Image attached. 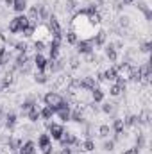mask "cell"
Returning a JSON list of instances; mask_svg holds the SVG:
<instances>
[{"instance_id": "cell-45", "label": "cell", "mask_w": 152, "mask_h": 154, "mask_svg": "<svg viewBox=\"0 0 152 154\" xmlns=\"http://www.w3.org/2000/svg\"><path fill=\"white\" fill-rule=\"evenodd\" d=\"M95 81H99V82H104V74H102V72H99V74H97V79H95Z\"/></svg>"}, {"instance_id": "cell-29", "label": "cell", "mask_w": 152, "mask_h": 154, "mask_svg": "<svg viewBox=\"0 0 152 154\" xmlns=\"http://www.w3.org/2000/svg\"><path fill=\"white\" fill-rule=\"evenodd\" d=\"M9 32H13V34H18V32H20V27H18V22H16V18L9 20Z\"/></svg>"}, {"instance_id": "cell-43", "label": "cell", "mask_w": 152, "mask_h": 154, "mask_svg": "<svg viewBox=\"0 0 152 154\" xmlns=\"http://www.w3.org/2000/svg\"><path fill=\"white\" fill-rule=\"evenodd\" d=\"M141 50H143L145 54H149V52H150V43H149V41H147V43H143V47H141Z\"/></svg>"}, {"instance_id": "cell-30", "label": "cell", "mask_w": 152, "mask_h": 154, "mask_svg": "<svg viewBox=\"0 0 152 154\" xmlns=\"http://www.w3.org/2000/svg\"><path fill=\"white\" fill-rule=\"evenodd\" d=\"M99 134H100L102 138H108V136L111 134V127H109V125H106V124H104V125H100V127H99Z\"/></svg>"}, {"instance_id": "cell-5", "label": "cell", "mask_w": 152, "mask_h": 154, "mask_svg": "<svg viewBox=\"0 0 152 154\" xmlns=\"http://www.w3.org/2000/svg\"><path fill=\"white\" fill-rule=\"evenodd\" d=\"M77 86H79L81 90H88V91H91V90L97 86V81H95V77H82L81 81H77Z\"/></svg>"}, {"instance_id": "cell-11", "label": "cell", "mask_w": 152, "mask_h": 154, "mask_svg": "<svg viewBox=\"0 0 152 154\" xmlns=\"http://www.w3.org/2000/svg\"><path fill=\"white\" fill-rule=\"evenodd\" d=\"M56 115V111L50 108V106H45L43 109H39V116L43 118V120H52V116Z\"/></svg>"}, {"instance_id": "cell-36", "label": "cell", "mask_w": 152, "mask_h": 154, "mask_svg": "<svg viewBox=\"0 0 152 154\" xmlns=\"http://www.w3.org/2000/svg\"><path fill=\"white\" fill-rule=\"evenodd\" d=\"M102 111L111 115V113L114 111V104H109V102H108V104H104V106H102Z\"/></svg>"}, {"instance_id": "cell-42", "label": "cell", "mask_w": 152, "mask_h": 154, "mask_svg": "<svg viewBox=\"0 0 152 154\" xmlns=\"http://www.w3.org/2000/svg\"><path fill=\"white\" fill-rule=\"evenodd\" d=\"M70 66H72V68H79V59H77V57H72V59H70Z\"/></svg>"}, {"instance_id": "cell-17", "label": "cell", "mask_w": 152, "mask_h": 154, "mask_svg": "<svg viewBox=\"0 0 152 154\" xmlns=\"http://www.w3.org/2000/svg\"><path fill=\"white\" fill-rule=\"evenodd\" d=\"M13 9L16 11V13H23L25 9H27V0H14V4H13Z\"/></svg>"}, {"instance_id": "cell-1", "label": "cell", "mask_w": 152, "mask_h": 154, "mask_svg": "<svg viewBox=\"0 0 152 154\" xmlns=\"http://www.w3.org/2000/svg\"><path fill=\"white\" fill-rule=\"evenodd\" d=\"M43 99H45V104H47V106H50L54 111H57V109L61 108V104L65 102V99H63L59 93H56V91H48Z\"/></svg>"}, {"instance_id": "cell-46", "label": "cell", "mask_w": 152, "mask_h": 154, "mask_svg": "<svg viewBox=\"0 0 152 154\" xmlns=\"http://www.w3.org/2000/svg\"><path fill=\"white\" fill-rule=\"evenodd\" d=\"M5 4H7V5H11V7H13V4H14V0H5Z\"/></svg>"}, {"instance_id": "cell-25", "label": "cell", "mask_w": 152, "mask_h": 154, "mask_svg": "<svg viewBox=\"0 0 152 154\" xmlns=\"http://www.w3.org/2000/svg\"><path fill=\"white\" fill-rule=\"evenodd\" d=\"M22 143H23V142H22V140H18V138H11V140H9V143H7V145H9V151H18V149H20V145H22Z\"/></svg>"}, {"instance_id": "cell-35", "label": "cell", "mask_w": 152, "mask_h": 154, "mask_svg": "<svg viewBox=\"0 0 152 154\" xmlns=\"http://www.w3.org/2000/svg\"><path fill=\"white\" fill-rule=\"evenodd\" d=\"M34 48H36V54H41V52L45 50V43H43L41 39H38V41L34 43Z\"/></svg>"}, {"instance_id": "cell-28", "label": "cell", "mask_w": 152, "mask_h": 154, "mask_svg": "<svg viewBox=\"0 0 152 154\" xmlns=\"http://www.w3.org/2000/svg\"><path fill=\"white\" fill-rule=\"evenodd\" d=\"M27 118H29L31 122H38L39 118H41V116H39V109H38V108H34V109H31V111L27 113Z\"/></svg>"}, {"instance_id": "cell-10", "label": "cell", "mask_w": 152, "mask_h": 154, "mask_svg": "<svg viewBox=\"0 0 152 154\" xmlns=\"http://www.w3.org/2000/svg\"><path fill=\"white\" fill-rule=\"evenodd\" d=\"M91 43H95V47H102V45L106 43V31H99V32L93 36Z\"/></svg>"}, {"instance_id": "cell-12", "label": "cell", "mask_w": 152, "mask_h": 154, "mask_svg": "<svg viewBox=\"0 0 152 154\" xmlns=\"http://www.w3.org/2000/svg\"><path fill=\"white\" fill-rule=\"evenodd\" d=\"M91 99H93V102H102V100H104V91H102L99 86H95V88L91 90Z\"/></svg>"}, {"instance_id": "cell-13", "label": "cell", "mask_w": 152, "mask_h": 154, "mask_svg": "<svg viewBox=\"0 0 152 154\" xmlns=\"http://www.w3.org/2000/svg\"><path fill=\"white\" fill-rule=\"evenodd\" d=\"M106 56H108V59H109V61H116L118 52H116V48H114L113 43H109V45L106 47Z\"/></svg>"}, {"instance_id": "cell-47", "label": "cell", "mask_w": 152, "mask_h": 154, "mask_svg": "<svg viewBox=\"0 0 152 154\" xmlns=\"http://www.w3.org/2000/svg\"><path fill=\"white\" fill-rule=\"evenodd\" d=\"M132 2H134V0H123V5H125V4H132Z\"/></svg>"}, {"instance_id": "cell-37", "label": "cell", "mask_w": 152, "mask_h": 154, "mask_svg": "<svg viewBox=\"0 0 152 154\" xmlns=\"http://www.w3.org/2000/svg\"><path fill=\"white\" fill-rule=\"evenodd\" d=\"M113 149H114V142H113V140H109V142H106V143H104V151L111 152Z\"/></svg>"}, {"instance_id": "cell-9", "label": "cell", "mask_w": 152, "mask_h": 154, "mask_svg": "<svg viewBox=\"0 0 152 154\" xmlns=\"http://www.w3.org/2000/svg\"><path fill=\"white\" fill-rule=\"evenodd\" d=\"M102 74H104V81H108V82H114L116 77H118V72L114 70V66H109V68L104 70Z\"/></svg>"}, {"instance_id": "cell-19", "label": "cell", "mask_w": 152, "mask_h": 154, "mask_svg": "<svg viewBox=\"0 0 152 154\" xmlns=\"http://www.w3.org/2000/svg\"><path fill=\"white\" fill-rule=\"evenodd\" d=\"M34 108H38V104L34 102V100H25L23 104H22V113L23 115H27L31 109H34Z\"/></svg>"}, {"instance_id": "cell-16", "label": "cell", "mask_w": 152, "mask_h": 154, "mask_svg": "<svg viewBox=\"0 0 152 154\" xmlns=\"http://www.w3.org/2000/svg\"><path fill=\"white\" fill-rule=\"evenodd\" d=\"M4 120H5V127L7 129H13L16 125V115L14 113H7V115L4 116Z\"/></svg>"}, {"instance_id": "cell-2", "label": "cell", "mask_w": 152, "mask_h": 154, "mask_svg": "<svg viewBox=\"0 0 152 154\" xmlns=\"http://www.w3.org/2000/svg\"><path fill=\"white\" fill-rule=\"evenodd\" d=\"M47 127H48V136L59 142L61 136H63V133H65V127H63L61 124H54V122H48Z\"/></svg>"}, {"instance_id": "cell-8", "label": "cell", "mask_w": 152, "mask_h": 154, "mask_svg": "<svg viewBox=\"0 0 152 154\" xmlns=\"http://www.w3.org/2000/svg\"><path fill=\"white\" fill-rule=\"evenodd\" d=\"M34 65H36L38 72H45L47 70V59H45L43 54H36L34 56Z\"/></svg>"}, {"instance_id": "cell-32", "label": "cell", "mask_w": 152, "mask_h": 154, "mask_svg": "<svg viewBox=\"0 0 152 154\" xmlns=\"http://www.w3.org/2000/svg\"><path fill=\"white\" fill-rule=\"evenodd\" d=\"M34 81L39 82V84H45V82H47V75H45L43 72H36V74H34Z\"/></svg>"}, {"instance_id": "cell-6", "label": "cell", "mask_w": 152, "mask_h": 154, "mask_svg": "<svg viewBox=\"0 0 152 154\" xmlns=\"http://www.w3.org/2000/svg\"><path fill=\"white\" fill-rule=\"evenodd\" d=\"M59 143L63 145V147H70V145H75L77 143V138L74 133H63V136H61V140H59Z\"/></svg>"}, {"instance_id": "cell-22", "label": "cell", "mask_w": 152, "mask_h": 154, "mask_svg": "<svg viewBox=\"0 0 152 154\" xmlns=\"http://www.w3.org/2000/svg\"><path fill=\"white\" fill-rule=\"evenodd\" d=\"M25 65H29V56L23 52V54H20V56L16 57V66H18V68H23Z\"/></svg>"}, {"instance_id": "cell-4", "label": "cell", "mask_w": 152, "mask_h": 154, "mask_svg": "<svg viewBox=\"0 0 152 154\" xmlns=\"http://www.w3.org/2000/svg\"><path fill=\"white\" fill-rule=\"evenodd\" d=\"M75 45H77V52H79V54H84V56L93 54V43H91V41L81 39V41H77Z\"/></svg>"}, {"instance_id": "cell-33", "label": "cell", "mask_w": 152, "mask_h": 154, "mask_svg": "<svg viewBox=\"0 0 152 154\" xmlns=\"http://www.w3.org/2000/svg\"><path fill=\"white\" fill-rule=\"evenodd\" d=\"M138 122H140V120H138V116H136V115H131V116H127V120H125L123 124H125V125H136Z\"/></svg>"}, {"instance_id": "cell-27", "label": "cell", "mask_w": 152, "mask_h": 154, "mask_svg": "<svg viewBox=\"0 0 152 154\" xmlns=\"http://www.w3.org/2000/svg\"><path fill=\"white\" fill-rule=\"evenodd\" d=\"M66 41H68L70 45H75L77 41H79V36H77L75 31H68V32H66Z\"/></svg>"}, {"instance_id": "cell-15", "label": "cell", "mask_w": 152, "mask_h": 154, "mask_svg": "<svg viewBox=\"0 0 152 154\" xmlns=\"http://www.w3.org/2000/svg\"><path fill=\"white\" fill-rule=\"evenodd\" d=\"M123 127H125L123 120H122V118H114V122H113V131H114V134H122V133H123Z\"/></svg>"}, {"instance_id": "cell-38", "label": "cell", "mask_w": 152, "mask_h": 154, "mask_svg": "<svg viewBox=\"0 0 152 154\" xmlns=\"http://www.w3.org/2000/svg\"><path fill=\"white\" fill-rule=\"evenodd\" d=\"M143 143H145L143 134H138V136H136V147H138V149H141V147H143Z\"/></svg>"}, {"instance_id": "cell-3", "label": "cell", "mask_w": 152, "mask_h": 154, "mask_svg": "<svg viewBox=\"0 0 152 154\" xmlns=\"http://www.w3.org/2000/svg\"><path fill=\"white\" fill-rule=\"evenodd\" d=\"M48 27H50V31H52V34H54V38H59L61 39V25H59V22H57V18L54 16V14H50L48 16Z\"/></svg>"}, {"instance_id": "cell-41", "label": "cell", "mask_w": 152, "mask_h": 154, "mask_svg": "<svg viewBox=\"0 0 152 154\" xmlns=\"http://www.w3.org/2000/svg\"><path fill=\"white\" fill-rule=\"evenodd\" d=\"M123 154H140V149L138 147H131V149H127Z\"/></svg>"}, {"instance_id": "cell-44", "label": "cell", "mask_w": 152, "mask_h": 154, "mask_svg": "<svg viewBox=\"0 0 152 154\" xmlns=\"http://www.w3.org/2000/svg\"><path fill=\"white\" fill-rule=\"evenodd\" d=\"M59 154H72V149H70V147H63Z\"/></svg>"}, {"instance_id": "cell-39", "label": "cell", "mask_w": 152, "mask_h": 154, "mask_svg": "<svg viewBox=\"0 0 152 154\" xmlns=\"http://www.w3.org/2000/svg\"><path fill=\"white\" fill-rule=\"evenodd\" d=\"M41 151H43V154H54V147H52V143H48V145L43 147Z\"/></svg>"}, {"instance_id": "cell-18", "label": "cell", "mask_w": 152, "mask_h": 154, "mask_svg": "<svg viewBox=\"0 0 152 154\" xmlns=\"http://www.w3.org/2000/svg\"><path fill=\"white\" fill-rule=\"evenodd\" d=\"M70 120H74V122H77V124H79V122H82V120H84V111H82L81 108H77L75 111H72V113H70Z\"/></svg>"}, {"instance_id": "cell-40", "label": "cell", "mask_w": 152, "mask_h": 154, "mask_svg": "<svg viewBox=\"0 0 152 154\" xmlns=\"http://www.w3.org/2000/svg\"><path fill=\"white\" fill-rule=\"evenodd\" d=\"M75 4H77V0H68V2H66V9H68V11H74V9H75Z\"/></svg>"}, {"instance_id": "cell-21", "label": "cell", "mask_w": 152, "mask_h": 154, "mask_svg": "<svg viewBox=\"0 0 152 154\" xmlns=\"http://www.w3.org/2000/svg\"><path fill=\"white\" fill-rule=\"evenodd\" d=\"M16 22H18V27H20V32H22V31H23V29H25V27H27V25L31 23V22H29V18H27L25 14H20V16H16Z\"/></svg>"}, {"instance_id": "cell-7", "label": "cell", "mask_w": 152, "mask_h": 154, "mask_svg": "<svg viewBox=\"0 0 152 154\" xmlns=\"http://www.w3.org/2000/svg\"><path fill=\"white\" fill-rule=\"evenodd\" d=\"M36 152V143L34 142H25V143H22L20 145V149H18V154H34Z\"/></svg>"}, {"instance_id": "cell-34", "label": "cell", "mask_w": 152, "mask_h": 154, "mask_svg": "<svg viewBox=\"0 0 152 154\" xmlns=\"http://www.w3.org/2000/svg\"><path fill=\"white\" fill-rule=\"evenodd\" d=\"M14 47H16V50H18L20 54H23V52H27V43H25V41H18V43H16Z\"/></svg>"}, {"instance_id": "cell-31", "label": "cell", "mask_w": 152, "mask_h": 154, "mask_svg": "<svg viewBox=\"0 0 152 154\" xmlns=\"http://www.w3.org/2000/svg\"><path fill=\"white\" fill-rule=\"evenodd\" d=\"M122 91H123V90H122V88H120V86H118L116 82H114V84H111V88H109V93H111L113 97H118V95H120Z\"/></svg>"}, {"instance_id": "cell-23", "label": "cell", "mask_w": 152, "mask_h": 154, "mask_svg": "<svg viewBox=\"0 0 152 154\" xmlns=\"http://www.w3.org/2000/svg\"><path fill=\"white\" fill-rule=\"evenodd\" d=\"M70 113H72V111H70V108H65V109H59L56 115L59 116V120H61V122H68V120H70Z\"/></svg>"}, {"instance_id": "cell-24", "label": "cell", "mask_w": 152, "mask_h": 154, "mask_svg": "<svg viewBox=\"0 0 152 154\" xmlns=\"http://www.w3.org/2000/svg\"><path fill=\"white\" fill-rule=\"evenodd\" d=\"M22 32H23V36H25V38H31V36L36 32V23H29V25H27Z\"/></svg>"}, {"instance_id": "cell-14", "label": "cell", "mask_w": 152, "mask_h": 154, "mask_svg": "<svg viewBox=\"0 0 152 154\" xmlns=\"http://www.w3.org/2000/svg\"><path fill=\"white\" fill-rule=\"evenodd\" d=\"M48 143H52V138H50L47 133H41L39 138H38V147L39 149H43V147H47Z\"/></svg>"}, {"instance_id": "cell-26", "label": "cell", "mask_w": 152, "mask_h": 154, "mask_svg": "<svg viewBox=\"0 0 152 154\" xmlns=\"http://www.w3.org/2000/svg\"><path fill=\"white\" fill-rule=\"evenodd\" d=\"M11 82H13V75H11V74H5V75H4V79H2L0 88H2V90H7V88L11 86Z\"/></svg>"}, {"instance_id": "cell-20", "label": "cell", "mask_w": 152, "mask_h": 154, "mask_svg": "<svg viewBox=\"0 0 152 154\" xmlns=\"http://www.w3.org/2000/svg\"><path fill=\"white\" fill-rule=\"evenodd\" d=\"M79 147H81V151H86V152H91V151H95V142L93 140H86L84 143H79Z\"/></svg>"}]
</instances>
